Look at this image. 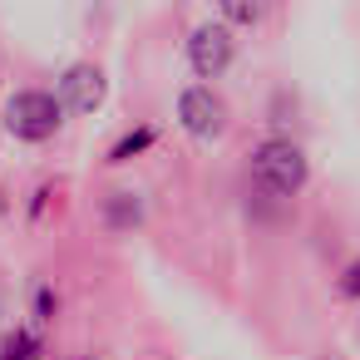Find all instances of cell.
I'll return each mask as SVG.
<instances>
[{
    "mask_svg": "<svg viewBox=\"0 0 360 360\" xmlns=\"http://www.w3.org/2000/svg\"><path fill=\"white\" fill-rule=\"evenodd\" d=\"M252 178L271 198H296L306 188V178H311V163H306V153L291 139H266L252 153Z\"/></svg>",
    "mask_w": 360,
    "mask_h": 360,
    "instance_id": "2",
    "label": "cell"
},
{
    "mask_svg": "<svg viewBox=\"0 0 360 360\" xmlns=\"http://www.w3.org/2000/svg\"><path fill=\"white\" fill-rule=\"evenodd\" d=\"M0 360H40V340L30 330H15V335H6V345H0Z\"/></svg>",
    "mask_w": 360,
    "mask_h": 360,
    "instance_id": "8",
    "label": "cell"
},
{
    "mask_svg": "<svg viewBox=\"0 0 360 360\" xmlns=\"http://www.w3.org/2000/svg\"><path fill=\"white\" fill-rule=\"evenodd\" d=\"M104 217H109V227H114V232L139 227V222H143V202H139V193H114V198L104 202Z\"/></svg>",
    "mask_w": 360,
    "mask_h": 360,
    "instance_id": "7",
    "label": "cell"
},
{
    "mask_svg": "<svg viewBox=\"0 0 360 360\" xmlns=\"http://www.w3.org/2000/svg\"><path fill=\"white\" fill-rule=\"evenodd\" d=\"M104 70L99 65H70L65 79H60V104L75 109V114H94L104 104Z\"/></svg>",
    "mask_w": 360,
    "mask_h": 360,
    "instance_id": "5",
    "label": "cell"
},
{
    "mask_svg": "<svg viewBox=\"0 0 360 360\" xmlns=\"http://www.w3.org/2000/svg\"><path fill=\"white\" fill-rule=\"evenodd\" d=\"M75 360H84V355H75Z\"/></svg>",
    "mask_w": 360,
    "mask_h": 360,
    "instance_id": "12",
    "label": "cell"
},
{
    "mask_svg": "<svg viewBox=\"0 0 360 360\" xmlns=\"http://www.w3.org/2000/svg\"><path fill=\"white\" fill-rule=\"evenodd\" d=\"M232 55H237V40H232V30L222 20H207V25H198L188 35V65H193L198 79H217L232 65Z\"/></svg>",
    "mask_w": 360,
    "mask_h": 360,
    "instance_id": "4",
    "label": "cell"
},
{
    "mask_svg": "<svg viewBox=\"0 0 360 360\" xmlns=\"http://www.w3.org/2000/svg\"><path fill=\"white\" fill-rule=\"evenodd\" d=\"M153 143H158V129H153V124H139V129H129V134L109 148V163H134V158L148 153Z\"/></svg>",
    "mask_w": 360,
    "mask_h": 360,
    "instance_id": "6",
    "label": "cell"
},
{
    "mask_svg": "<svg viewBox=\"0 0 360 360\" xmlns=\"http://www.w3.org/2000/svg\"><path fill=\"white\" fill-rule=\"evenodd\" d=\"M178 124L193 134V139H222L227 129V104L212 84H188L178 94Z\"/></svg>",
    "mask_w": 360,
    "mask_h": 360,
    "instance_id": "3",
    "label": "cell"
},
{
    "mask_svg": "<svg viewBox=\"0 0 360 360\" xmlns=\"http://www.w3.org/2000/svg\"><path fill=\"white\" fill-rule=\"evenodd\" d=\"M55 306H60V301H55V291H50V286H40V291H35V321H55Z\"/></svg>",
    "mask_w": 360,
    "mask_h": 360,
    "instance_id": "10",
    "label": "cell"
},
{
    "mask_svg": "<svg viewBox=\"0 0 360 360\" xmlns=\"http://www.w3.org/2000/svg\"><path fill=\"white\" fill-rule=\"evenodd\" d=\"M340 296H360V262L345 266V276H340Z\"/></svg>",
    "mask_w": 360,
    "mask_h": 360,
    "instance_id": "11",
    "label": "cell"
},
{
    "mask_svg": "<svg viewBox=\"0 0 360 360\" xmlns=\"http://www.w3.org/2000/svg\"><path fill=\"white\" fill-rule=\"evenodd\" d=\"M0 124H6V134L20 139V143H50L60 134V124H65V104L50 89H15L6 99V119Z\"/></svg>",
    "mask_w": 360,
    "mask_h": 360,
    "instance_id": "1",
    "label": "cell"
},
{
    "mask_svg": "<svg viewBox=\"0 0 360 360\" xmlns=\"http://www.w3.org/2000/svg\"><path fill=\"white\" fill-rule=\"evenodd\" d=\"M266 11L262 6H237V0H227V6H222V20H237V25H257Z\"/></svg>",
    "mask_w": 360,
    "mask_h": 360,
    "instance_id": "9",
    "label": "cell"
}]
</instances>
